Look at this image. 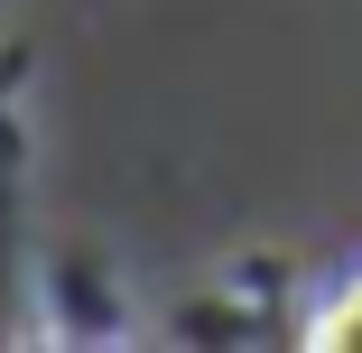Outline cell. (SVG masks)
Here are the masks:
<instances>
[{
  "label": "cell",
  "mask_w": 362,
  "mask_h": 353,
  "mask_svg": "<svg viewBox=\"0 0 362 353\" xmlns=\"http://www.w3.org/2000/svg\"><path fill=\"white\" fill-rule=\"evenodd\" d=\"M307 344H316V353H362V270L307 316Z\"/></svg>",
  "instance_id": "obj_1"
}]
</instances>
